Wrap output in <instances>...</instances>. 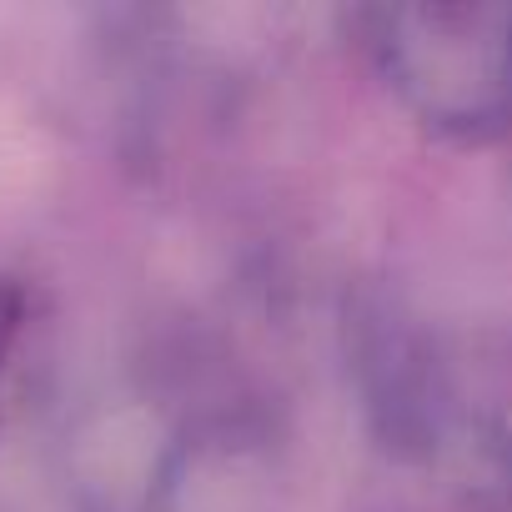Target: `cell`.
I'll list each match as a JSON object with an SVG mask.
<instances>
[{
    "instance_id": "6da1fadb",
    "label": "cell",
    "mask_w": 512,
    "mask_h": 512,
    "mask_svg": "<svg viewBox=\"0 0 512 512\" xmlns=\"http://www.w3.org/2000/svg\"><path fill=\"white\" fill-rule=\"evenodd\" d=\"M367 26L387 86L432 131L482 141L512 126V6H397Z\"/></svg>"
}]
</instances>
